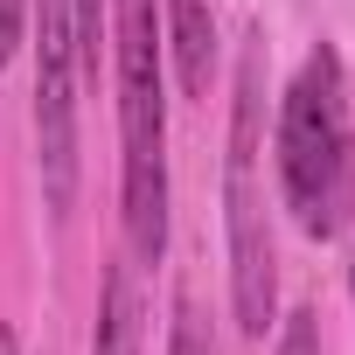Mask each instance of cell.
<instances>
[{
    "label": "cell",
    "instance_id": "cell-1",
    "mask_svg": "<svg viewBox=\"0 0 355 355\" xmlns=\"http://www.w3.org/2000/svg\"><path fill=\"white\" fill-rule=\"evenodd\" d=\"M272 160H279V196L293 223L313 244L341 237L355 216V112H348V70L334 42H313L306 63L293 70L279 98Z\"/></svg>",
    "mask_w": 355,
    "mask_h": 355
},
{
    "label": "cell",
    "instance_id": "cell-2",
    "mask_svg": "<svg viewBox=\"0 0 355 355\" xmlns=\"http://www.w3.org/2000/svg\"><path fill=\"white\" fill-rule=\"evenodd\" d=\"M167 35L160 0H112V70H119V216L139 265L167 251Z\"/></svg>",
    "mask_w": 355,
    "mask_h": 355
},
{
    "label": "cell",
    "instance_id": "cell-3",
    "mask_svg": "<svg viewBox=\"0 0 355 355\" xmlns=\"http://www.w3.org/2000/svg\"><path fill=\"white\" fill-rule=\"evenodd\" d=\"M258 63L265 42L251 35L237 56V105H230V160H223V223H230V313L251 341H265L279 313V258H272V223H265V98H258Z\"/></svg>",
    "mask_w": 355,
    "mask_h": 355
},
{
    "label": "cell",
    "instance_id": "cell-4",
    "mask_svg": "<svg viewBox=\"0 0 355 355\" xmlns=\"http://www.w3.org/2000/svg\"><path fill=\"white\" fill-rule=\"evenodd\" d=\"M77 77L70 0H35V153L49 209L77 202Z\"/></svg>",
    "mask_w": 355,
    "mask_h": 355
},
{
    "label": "cell",
    "instance_id": "cell-5",
    "mask_svg": "<svg viewBox=\"0 0 355 355\" xmlns=\"http://www.w3.org/2000/svg\"><path fill=\"white\" fill-rule=\"evenodd\" d=\"M160 21H167V56H174L182 91L209 98V77H216V8L209 0H160Z\"/></svg>",
    "mask_w": 355,
    "mask_h": 355
},
{
    "label": "cell",
    "instance_id": "cell-6",
    "mask_svg": "<svg viewBox=\"0 0 355 355\" xmlns=\"http://www.w3.org/2000/svg\"><path fill=\"white\" fill-rule=\"evenodd\" d=\"M91 355H139V293H132V265H125V258H119V265L105 272Z\"/></svg>",
    "mask_w": 355,
    "mask_h": 355
},
{
    "label": "cell",
    "instance_id": "cell-7",
    "mask_svg": "<svg viewBox=\"0 0 355 355\" xmlns=\"http://www.w3.org/2000/svg\"><path fill=\"white\" fill-rule=\"evenodd\" d=\"M167 355H216V334H209V320H202V306H196V300H174Z\"/></svg>",
    "mask_w": 355,
    "mask_h": 355
},
{
    "label": "cell",
    "instance_id": "cell-8",
    "mask_svg": "<svg viewBox=\"0 0 355 355\" xmlns=\"http://www.w3.org/2000/svg\"><path fill=\"white\" fill-rule=\"evenodd\" d=\"M70 35H77V70L98 77V35H105V0H70Z\"/></svg>",
    "mask_w": 355,
    "mask_h": 355
},
{
    "label": "cell",
    "instance_id": "cell-9",
    "mask_svg": "<svg viewBox=\"0 0 355 355\" xmlns=\"http://www.w3.org/2000/svg\"><path fill=\"white\" fill-rule=\"evenodd\" d=\"M272 355H320V313H313V306H293Z\"/></svg>",
    "mask_w": 355,
    "mask_h": 355
},
{
    "label": "cell",
    "instance_id": "cell-10",
    "mask_svg": "<svg viewBox=\"0 0 355 355\" xmlns=\"http://www.w3.org/2000/svg\"><path fill=\"white\" fill-rule=\"evenodd\" d=\"M28 8H35V0H0V70H8L15 49L28 42Z\"/></svg>",
    "mask_w": 355,
    "mask_h": 355
},
{
    "label": "cell",
    "instance_id": "cell-11",
    "mask_svg": "<svg viewBox=\"0 0 355 355\" xmlns=\"http://www.w3.org/2000/svg\"><path fill=\"white\" fill-rule=\"evenodd\" d=\"M0 355H15V334H8V327H0Z\"/></svg>",
    "mask_w": 355,
    "mask_h": 355
},
{
    "label": "cell",
    "instance_id": "cell-12",
    "mask_svg": "<svg viewBox=\"0 0 355 355\" xmlns=\"http://www.w3.org/2000/svg\"><path fill=\"white\" fill-rule=\"evenodd\" d=\"M348 293H355V265H348Z\"/></svg>",
    "mask_w": 355,
    "mask_h": 355
}]
</instances>
